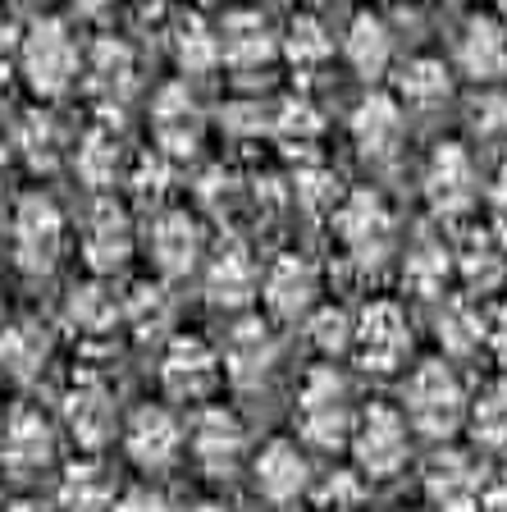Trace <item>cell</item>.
Here are the masks:
<instances>
[{"label": "cell", "instance_id": "obj_1", "mask_svg": "<svg viewBox=\"0 0 507 512\" xmlns=\"http://www.w3.org/2000/svg\"><path fill=\"white\" fill-rule=\"evenodd\" d=\"M357 394L352 380L343 375V366L320 362L302 375L293 398V430L302 448H320V453H338L348 448V435L357 426Z\"/></svg>", "mask_w": 507, "mask_h": 512}, {"label": "cell", "instance_id": "obj_2", "mask_svg": "<svg viewBox=\"0 0 507 512\" xmlns=\"http://www.w3.org/2000/svg\"><path fill=\"white\" fill-rule=\"evenodd\" d=\"M19 78L46 101H60L78 87L83 78V46H78L69 19L60 14H37L28 28L19 32V55H14Z\"/></svg>", "mask_w": 507, "mask_h": 512}, {"label": "cell", "instance_id": "obj_3", "mask_svg": "<svg viewBox=\"0 0 507 512\" xmlns=\"http://www.w3.org/2000/svg\"><path fill=\"white\" fill-rule=\"evenodd\" d=\"M402 421L412 426V435L421 439H453L466 426L471 398H466L462 375L453 371V362L434 357V362L412 366V375L402 380Z\"/></svg>", "mask_w": 507, "mask_h": 512}, {"label": "cell", "instance_id": "obj_4", "mask_svg": "<svg viewBox=\"0 0 507 512\" xmlns=\"http://www.w3.org/2000/svg\"><path fill=\"white\" fill-rule=\"evenodd\" d=\"M352 471L366 480H393L412 458V426L402 421L393 403H370L357 412V426L348 435Z\"/></svg>", "mask_w": 507, "mask_h": 512}, {"label": "cell", "instance_id": "obj_5", "mask_svg": "<svg viewBox=\"0 0 507 512\" xmlns=\"http://www.w3.org/2000/svg\"><path fill=\"white\" fill-rule=\"evenodd\" d=\"M183 430H188L183 453L197 462L201 476H211V480H229L247 462V453H252L247 421L224 403H201Z\"/></svg>", "mask_w": 507, "mask_h": 512}, {"label": "cell", "instance_id": "obj_6", "mask_svg": "<svg viewBox=\"0 0 507 512\" xmlns=\"http://www.w3.org/2000/svg\"><path fill=\"white\" fill-rule=\"evenodd\" d=\"M64 243H69V224H64V211L46 197V192H28L19 197L10 215V252H14V266L23 275H51L60 266Z\"/></svg>", "mask_w": 507, "mask_h": 512}, {"label": "cell", "instance_id": "obj_7", "mask_svg": "<svg viewBox=\"0 0 507 512\" xmlns=\"http://www.w3.org/2000/svg\"><path fill=\"white\" fill-rule=\"evenodd\" d=\"M119 444H124V458L133 462L142 476H165V471L179 467L188 430H183L174 407L142 403V407H133L128 421L119 426Z\"/></svg>", "mask_w": 507, "mask_h": 512}, {"label": "cell", "instance_id": "obj_8", "mask_svg": "<svg viewBox=\"0 0 507 512\" xmlns=\"http://www.w3.org/2000/svg\"><path fill=\"white\" fill-rule=\"evenodd\" d=\"M352 357L370 375H398L412 357V320L393 298H375L361 307L352 325Z\"/></svg>", "mask_w": 507, "mask_h": 512}, {"label": "cell", "instance_id": "obj_9", "mask_svg": "<svg viewBox=\"0 0 507 512\" xmlns=\"http://www.w3.org/2000/svg\"><path fill=\"white\" fill-rule=\"evenodd\" d=\"M224 384L220 348L206 343L201 334H169L165 352H160V389L174 403H211L215 389Z\"/></svg>", "mask_w": 507, "mask_h": 512}, {"label": "cell", "instance_id": "obj_10", "mask_svg": "<svg viewBox=\"0 0 507 512\" xmlns=\"http://www.w3.org/2000/svg\"><path fill=\"white\" fill-rule=\"evenodd\" d=\"M206 252H211V243H206V224H201L192 211L169 206V211H160L156 220H151L147 261L156 266V275L165 279V284L188 279L192 270H201L206 266Z\"/></svg>", "mask_w": 507, "mask_h": 512}, {"label": "cell", "instance_id": "obj_11", "mask_svg": "<svg viewBox=\"0 0 507 512\" xmlns=\"http://www.w3.org/2000/svg\"><path fill=\"white\" fill-rule=\"evenodd\" d=\"M311 485H316L311 453L297 444V439L279 435L252 453V490H256V499H265L270 508H293V503H302L311 494Z\"/></svg>", "mask_w": 507, "mask_h": 512}, {"label": "cell", "instance_id": "obj_12", "mask_svg": "<svg viewBox=\"0 0 507 512\" xmlns=\"http://www.w3.org/2000/svg\"><path fill=\"white\" fill-rule=\"evenodd\" d=\"M78 252H83L87 270H92L96 279L119 275V270L133 261V252H138V224H133V215H128L115 197L92 202L83 229H78Z\"/></svg>", "mask_w": 507, "mask_h": 512}, {"label": "cell", "instance_id": "obj_13", "mask_svg": "<svg viewBox=\"0 0 507 512\" xmlns=\"http://www.w3.org/2000/svg\"><path fill=\"white\" fill-rule=\"evenodd\" d=\"M334 234L357 266H375L393 247V215L380 192H348L334 206Z\"/></svg>", "mask_w": 507, "mask_h": 512}, {"label": "cell", "instance_id": "obj_14", "mask_svg": "<svg viewBox=\"0 0 507 512\" xmlns=\"http://www.w3.org/2000/svg\"><path fill=\"white\" fill-rule=\"evenodd\" d=\"M60 416H64V430L74 435V444L87 448V453H101L119 435V398L101 375H78L64 389Z\"/></svg>", "mask_w": 507, "mask_h": 512}, {"label": "cell", "instance_id": "obj_15", "mask_svg": "<svg viewBox=\"0 0 507 512\" xmlns=\"http://www.w3.org/2000/svg\"><path fill=\"white\" fill-rule=\"evenodd\" d=\"M256 298L265 302L270 320H284V325L307 320L320 307V266L307 261L302 252H279L261 270V293Z\"/></svg>", "mask_w": 507, "mask_h": 512}, {"label": "cell", "instance_id": "obj_16", "mask_svg": "<svg viewBox=\"0 0 507 512\" xmlns=\"http://www.w3.org/2000/svg\"><path fill=\"white\" fill-rule=\"evenodd\" d=\"M220 366L233 389H261L279 366V334L261 316H238L220 343Z\"/></svg>", "mask_w": 507, "mask_h": 512}, {"label": "cell", "instance_id": "obj_17", "mask_svg": "<svg viewBox=\"0 0 507 512\" xmlns=\"http://www.w3.org/2000/svg\"><path fill=\"white\" fill-rule=\"evenodd\" d=\"M55 448H60V435H55V421L42 416L37 407H14L5 416V430H0V467L19 480H32L42 471L55 467Z\"/></svg>", "mask_w": 507, "mask_h": 512}, {"label": "cell", "instance_id": "obj_18", "mask_svg": "<svg viewBox=\"0 0 507 512\" xmlns=\"http://www.w3.org/2000/svg\"><path fill=\"white\" fill-rule=\"evenodd\" d=\"M151 138L165 160H188L201 147V106L188 83H165L151 96Z\"/></svg>", "mask_w": 507, "mask_h": 512}, {"label": "cell", "instance_id": "obj_19", "mask_svg": "<svg viewBox=\"0 0 507 512\" xmlns=\"http://www.w3.org/2000/svg\"><path fill=\"white\" fill-rule=\"evenodd\" d=\"M78 83L92 92L101 110H119L128 96L138 92V51L119 37H101L83 51V78Z\"/></svg>", "mask_w": 507, "mask_h": 512}, {"label": "cell", "instance_id": "obj_20", "mask_svg": "<svg viewBox=\"0 0 507 512\" xmlns=\"http://www.w3.org/2000/svg\"><path fill=\"white\" fill-rule=\"evenodd\" d=\"M425 197L439 215H462L480 197V170L462 142H444L425 165Z\"/></svg>", "mask_w": 507, "mask_h": 512}, {"label": "cell", "instance_id": "obj_21", "mask_svg": "<svg viewBox=\"0 0 507 512\" xmlns=\"http://www.w3.org/2000/svg\"><path fill=\"white\" fill-rule=\"evenodd\" d=\"M348 133H352V147L370 160H393L407 138V110L398 106L393 92H370L357 101L348 119Z\"/></svg>", "mask_w": 507, "mask_h": 512}, {"label": "cell", "instance_id": "obj_22", "mask_svg": "<svg viewBox=\"0 0 507 512\" xmlns=\"http://www.w3.org/2000/svg\"><path fill=\"white\" fill-rule=\"evenodd\" d=\"M215 32H220V64H229L233 74H261L279 60V37L256 10H229Z\"/></svg>", "mask_w": 507, "mask_h": 512}, {"label": "cell", "instance_id": "obj_23", "mask_svg": "<svg viewBox=\"0 0 507 512\" xmlns=\"http://www.w3.org/2000/svg\"><path fill=\"white\" fill-rule=\"evenodd\" d=\"M425 499H430V512H480V499H485V471L476 462L448 448L425 467Z\"/></svg>", "mask_w": 507, "mask_h": 512}, {"label": "cell", "instance_id": "obj_24", "mask_svg": "<svg viewBox=\"0 0 507 512\" xmlns=\"http://www.w3.org/2000/svg\"><path fill=\"white\" fill-rule=\"evenodd\" d=\"M261 293V266L243 243L206 252V298L224 311H243Z\"/></svg>", "mask_w": 507, "mask_h": 512}, {"label": "cell", "instance_id": "obj_25", "mask_svg": "<svg viewBox=\"0 0 507 512\" xmlns=\"http://www.w3.org/2000/svg\"><path fill=\"white\" fill-rule=\"evenodd\" d=\"M338 51H343V60H348V69L357 78H366V83L384 78L393 69V28H389V19H384L380 10H357L348 19V28H343Z\"/></svg>", "mask_w": 507, "mask_h": 512}, {"label": "cell", "instance_id": "obj_26", "mask_svg": "<svg viewBox=\"0 0 507 512\" xmlns=\"http://www.w3.org/2000/svg\"><path fill=\"white\" fill-rule=\"evenodd\" d=\"M457 69L476 83L507 78V28L498 19H471L457 42Z\"/></svg>", "mask_w": 507, "mask_h": 512}, {"label": "cell", "instance_id": "obj_27", "mask_svg": "<svg viewBox=\"0 0 507 512\" xmlns=\"http://www.w3.org/2000/svg\"><path fill=\"white\" fill-rule=\"evenodd\" d=\"M64 325H69L83 343H106L110 334L124 325L119 298L101 284V279H87V284H78L74 293H69V302H64Z\"/></svg>", "mask_w": 507, "mask_h": 512}, {"label": "cell", "instance_id": "obj_28", "mask_svg": "<svg viewBox=\"0 0 507 512\" xmlns=\"http://www.w3.org/2000/svg\"><path fill=\"white\" fill-rule=\"evenodd\" d=\"M115 480L96 458H78L64 467L55 485V512H110L115 508Z\"/></svg>", "mask_w": 507, "mask_h": 512}, {"label": "cell", "instance_id": "obj_29", "mask_svg": "<svg viewBox=\"0 0 507 512\" xmlns=\"http://www.w3.org/2000/svg\"><path fill=\"white\" fill-rule=\"evenodd\" d=\"M74 170H78V179L87 183V188H96V192H106V188H115L119 179L128 174V160H124V142L115 138V128H87L83 133V142L74 147Z\"/></svg>", "mask_w": 507, "mask_h": 512}, {"label": "cell", "instance_id": "obj_30", "mask_svg": "<svg viewBox=\"0 0 507 512\" xmlns=\"http://www.w3.org/2000/svg\"><path fill=\"white\" fill-rule=\"evenodd\" d=\"M398 106L402 110H439L453 96V69L434 55H416L398 69Z\"/></svg>", "mask_w": 507, "mask_h": 512}, {"label": "cell", "instance_id": "obj_31", "mask_svg": "<svg viewBox=\"0 0 507 512\" xmlns=\"http://www.w3.org/2000/svg\"><path fill=\"white\" fill-rule=\"evenodd\" d=\"M279 55L293 64L297 74H320L334 60V32L320 14H293L279 37Z\"/></svg>", "mask_w": 507, "mask_h": 512}, {"label": "cell", "instance_id": "obj_32", "mask_svg": "<svg viewBox=\"0 0 507 512\" xmlns=\"http://www.w3.org/2000/svg\"><path fill=\"white\" fill-rule=\"evenodd\" d=\"M174 64L183 78H206L220 69V32L201 14H188L174 28Z\"/></svg>", "mask_w": 507, "mask_h": 512}, {"label": "cell", "instance_id": "obj_33", "mask_svg": "<svg viewBox=\"0 0 507 512\" xmlns=\"http://www.w3.org/2000/svg\"><path fill=\"white\" fill-rule=\"evenodd\" d=\"M119 316H124V325L138 339H160V334H169V325H174V298H169V284L165 279H156V284H138L133 293H128L124 302H119Z\"/></svg>", "mask_w": 507, "mask_h": 512}, {"label": "cell", "instance_id": "obj_34", "mask_svg": "<svg viewBox=\"0 0 507 512\" xmlns=\"http://www.w3.org/2000/svg\"><path fill=\"white\" fill-rule=\"evenodd\" d=\"M51 357V339L42 334V325H5L0 334V371L10 380H32Z\"/></svg>", "mask_w": 507, "mask_h": 512}, {"label": "cell", "instance_id": "obj_35", "mask_svg": "<svg viewBox=\"0 0 507 512\" xmlns=\"http://www.w3.org/2000/svg\"><path fill=\"white\" fill-rule=\"evenodd\" d=\"M466 426H471L480 448L507 453V380H494L489 389H480V398L466 412Z\"/></svg>", "mask_w": 507, "mask_h": 512}, {"label": "cell", "instance_id": "obj_36", "mask_svg": "<svg viewBox=\"0 0 507 512\" xmlns=\"http://www.w3.org/2000/svg\"><path fill=\"white\" fill-rule=\"evenodd\" d=\"M448 275H453V252H448L439 238H421V243L407 252V261H402V279H407L416 293H425V298H434V293L448 284Z\"/></svg>", "mask_w": 507, "mask_h": 512}, {"label": "cell", "instance_id": "obj_37", "mask_svg": "<svg viewBox=\"0 0 507 512\" xmlns=\"http://www.w3.org/2000/svg\"><path fill=\"white\" fill-rule=\"evenodd\" d=\"M302 325H307L311 348H316L325 362H338V357L352 352V325H357V316H352L348 307H316Z\"/></svg>", "mask_w": 507, "mask_h": 512}, {"label": "cell", "instance_id": "obj_38", "mask_svg": "<svg viewBox=\"0 0 507 512\" xmlns=\"http://www.w3.org/2000/svg\"><path fill=\"white\" fill-rule=\"evenodd\" d=\"M10 147H19L32 165H51L64 147V133H60V124H55L51 110H28V115L19 119V128H14Z\"/></svg>", "mask_w": 507, "mask_h": 512}, {"label": "cell", "instance_id": "obj_39", "mask_svg": "<svg viewBox=\"0 0 507 512\" xmlns=\"http://www.w3.org/2000/svg\"><path fill=\"white\" fill-rule=\"evenodd\" d=\"M270 128H275V138L293 142V147H316L320 133H325V119H320V110L311 106L307 96H288L284 106L275 110Z\"/></svg>", "mask_w": 507, "mask_h": 512}, {"label": "cell", "instance_id": "obj_40", "mask_svg": "<svg viewBox=\"0 0 507 512\" xmlns=\"http://www.w3.org/2000/svg\"><path fill=\"white\" fill-rule=\"evenodd\" d=\"M439 339H444L453 352L480 348V343H485V316H480L476 307L457 302V307H448V316H439Z\"/></svg>", "mask_w": 507, "mask_h": 512}, {"label": "cell", "instance_id": "obj_41", "mask_svg": "<svg viewBox=\"0 0 507 512\" xmlns=\"http://www.w3.org/2000/svg\"><path fill=\"white\" fill-rule=\"evenodd\" d=\"M293 197H297V206H307V211H329L334 215V206L343 202V197H338V174H329L325 165H311V170L297 174Z\"/></svg>", "mask_w": 507, "mask_h": 512}, {"label": "cell", "instance_id": "obj_42", "mask_svg": "<svg viewBox=\"0 0 507 512\" xmlns=\"http://www.w3.org/2000/svg\"><path fill=\"white\" fill-rule=\"evenodd\" d=\"M361 480L366 476H357V471H338L325 485H311V499L320 503V512H357L361 499H366V485H361Z\"/></svg>", "mask_w": 507, "mask_h": 512}, {"label": "cell", "instance_id": "obj_43", "mask_svg": "<svg viewBox=\"0 0 507 512\" xmlns=\"http://www.w3.org/2000/svg\"><path fill=\"white\" fill-rule=\"evenodd\" d=\"M169 170H174V160H165L160 151H151V156H142V160L128 165V183H133V192H138L142 202H160V192L169 188Z\"/></svg>", "mask_w": 507, "mask_h": 512}, {"label": "cell", "instance_id": "obj_44", "mask_svg": "<svg viewBox=\"0 0 507 512\" xmlns=\"http://www.w3.org/2000/svg\"><path fill=\"white\" fill-rule=\"evenodd\" d=\"M110 512H174V499L160 485H128V490L115 494Z\"/></svg>", "mask_w": 507, "mask_h": 512}, {"label": "cell", "instance_id": "obj_45", "mask_svg": "<svg viewBox=\"0 0 507 512\" xmlns=\"http://www.w3.org/2000/svg\"><path fill=\"white\" fill-rule=\"evenodd\" d=\"M14 55H19V32L0 19V92H5V87H10V78L19 74V69H14Z\"/></svg>", "mask_w": 507, "mask_h": 512}, {"label": "cell", "instance_id": "obj_46", "mask_svg": "<svg viewBox=\"0 0 507 512\" xmlns=\"http://www.w3.org/2000/svg\"><path fill=\"white\" fill-rule=\"evenodd\" d=\"M480 512H507V471L498 480H485V499H480Z\"/></svg>", "mask_w": 507, "mask_h": 512}, {"label": "cell", "instance_id": "obj_47", "mask_svg": "<svg viewBox=\"0 0 507 512\" xmlns=\"http://www.w3.org/2000/svg\"><path fill=\"white\" fill-rule=\"evenodd\" d=\"M115 5L119 0H69V10H74L78 19H106Z\"/></svg>", "mask_w": 507, "mask_h": 512}, {"label": "cell", "instance_id": "obj_48", "mask_svg": "<svg viewBox=\"0 0 507 512\" xmlns=\"http://www.w3.org/2000/svg\"><path fill=\"white\" fill-rule=\"evenodd\" d=\"M128 5H133L142 19H160V14H169V5H174V0H128Z\"/></svg>", "mask_w": 507, "mask_h": 512}, {"label": "cell", "instance_id": "obj_49", "mask_svg": "<svg viewBox=\"0 0 507 512\" xmlns=\"http://www.w3.org/2000/svg\"><path fill=\"white\" fill-rule=\"evenodd\" d=\"M489 197H494V215L507 224V170L498 174V183H494V192H489Z\"/></svg>", "mask_w": 507, "mask_h": 512}, {"label": "cell", "instance_id": "obj_50", "mask_svg": "<svg viewBox=\"0 0 507 512\" xmlns=\"http://www.w3.org/2000/svg\"><path fill=\"white\" fill-rule=\"evenodd\" d=\"M10 512H46V508H42V503H37V499H19Z\"/></svg>", "mask_w": 507, "mask_h": 512}, {"label": "cell", "instance_id": "obj_51", "mask_svg": "<svg viewBox=\"0 0 507 512\" xmlns=\"http://www.w3.org/2000/svg\"><path fill=\"white\" fill-rule=\"evenodd\" d=\"M5 165H10V138H0V174H5Z\"/></svg>", "mask_w": 507, "mask_h": 512}, {"label": "cell", "instance_id": "obj_52", "mask_svg": "<svg viewBox=\"0 0 507 512\" xmlns=\"http://www.w3.org/2000/svg\"><path fill=\"white\" fill-rule=\"evenodd\" d=\"M192 512H229V508H224V503H215V499H211V503H197V508H192Z\"/></svg>", "mask_w": 507, "mask_h": 512}, {"label": "cell", "instance_id": "obj_53", "mask_svg": "<svg viewBox=\"0 0 507 512\" xmlns=\"http://www.w3.org/2000/svg\"><path fill=\"white\" fill-rule=\"evenodd\" d=\"M197 10H215V5H224V0H192Z\"/></svg>", "mask_w": 507, "mask_h": 512}, {"label": "cell", "instance_id": "obj_54", "mask_svg": "<svg viewBox=\"0 0 507 512\" xmlns=\"http://www.w3.org/2000/svg\"><path fill=\"white\" fill-rule=\"evenodd\" d=\"M384 5H393V10H398V5H421V0H384Z\"/></svg>", "mask_w": 507, "mask_h": 512}, {"label": "cell", "instance_id": "obj_55", "mask_svg": "<svg viewBox=\"0 0 507 512\" xmlns=\"http://www.w3.org/2000/svg\"><path fill=\"white\" fill-rule=\"evenodd\" d=\"M498 10H503V14H507V0H498Z\"/></svg>", "mask_w": 507, "mask_h": 512}, {"label": "cell", "instance_id": "obj_56", "mask_svg": "<svg viewBox=\"0 0 507 512\" xmlns=\"http://www.w3.org/2000/svg\"><path fill=\"white\" fill-rule=\"evenodd\" d=\"M402 512H425V508H402Z\"/></svg>", "mask_w": 507, "mask_h": 512}, {"label": "cell", "instance_id": "obj_57", "mask_svg": "<svg viewBox=\"0 0 507 512\" xmlns=\"http://www.w3.org/2000/svg\"><path fill=\"white\" fill-rule=\"evenodd\" d=\"M311 5H329V0H311Z\"/></svg>", "mask_w": 507, "mask_h": 512}, {"label": "cell", "instance_id": "obj_58", "mask_svg": "<svg viewBox=\"0 0 507 512\" xmlns=\"http://www.w3.org/2000/svg\"><path fill=\"white\" fill-rule=\"evenodd\" d=\"M453 5H462V0H453Z\"/></svg>", "mask_w": 507, "mask_h": 512}]
</instances>
